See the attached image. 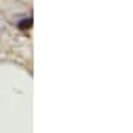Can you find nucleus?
Wrapping results in <instances>:
<instances>
[{"label": "nucleus", "instance_id": "obj_1", "mask_svg": "<svg viewBox=\"0 0 133 133\" xmlns=\"http://www.w3.org/2000/svg\"><path fill=\"white\" fill-rule=\"evenodd\" d=\"M30 25H32V21L27 20V21H21V25H20V27H21V29H29Z\"/></svg>", "mask_w": 133, "mask_h": 133}]
</instances>
